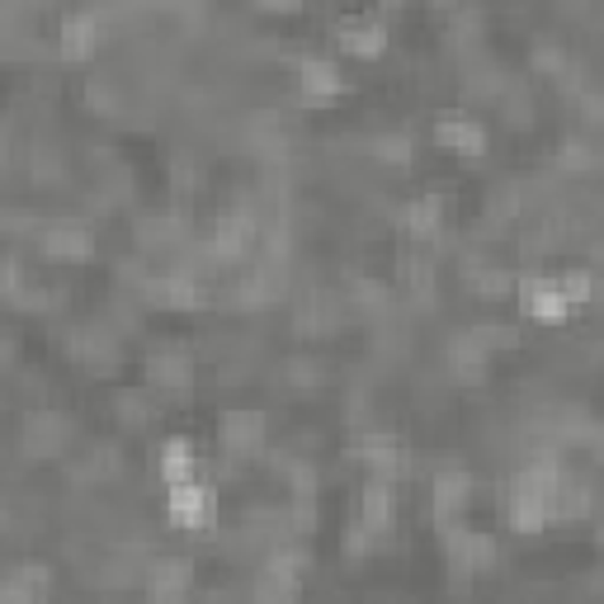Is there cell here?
Here are the masks:
<instances>
[{
	"label": "cell",
	"mask_w": 604,
	"mask_h": 604,
	"mask_svg": "<svg viewBox=\"0 0 604 604\" xmlns=\"http://www.w3.org/2000/svg\"><path fill=\"white\" fill-rule=\"evenodd\" d=\"M166 514H170L175 529H199V534H208V529L218 524V491L208 482H199V477L175 482L166 491Z\"/></svg>",
	"instance_id": "1"
},
{
	"label": "cell",
	"mask_w": 604,
	"mask_h": 604,
	"mask_svg": "<svg viewBox=\"0 0 604 604\" xmlns=\"http://www.w3.org/2000/svg\"><path fill=\"white\" fill-rule=\"evenodd\" d=\"M520 308H524V316L529 322H543V326H558V322H566L576 308L562 298V289H558V279H524L520 283Z\"/></svg>",
	"instance_id": "2"
},
{
	"label": "cell",
	"mask_w": 604,
	"mask_h": 604,
	"mask_svg": "<svg viewBox=\"0 0 604 604\" xmlns=\"http://www.w3.org/2000/svg\"><path fill=\"white\" fill-rule=\"evenodd\" d=\"M472 501V477L464 468H444L435 477V487H430V510H435V520L439 524H454L458 514H464V506Z\"/></svg>",
	"instance_id": "3"
},
{
	"label": "cell",
	"mask_w": 604,
	"mask_h": 604,
	"mask_svg": "<svg viewBox=\"0 0 604 604\" xmlns=\"http://www.w3.org/2000/svg\"><path fill=\"white\" fill-rule=\"evenodd\" d=\"M393 514H397L393 482H383V477H373V482L360 491V514H354V524L368 529L373 539H383L387 529H393Z\"/></svg>",
	"instance_id": "4"
},
{
	"label": "cell",
	"mask_w": 604,
	"mask_h": 604,
	"mask_svg": "<svg viewBox=\"0 0 604 604\" xmlns=\"http://www.w3.org/2000/svg\"><path fill=\"white\" fill-rule=\"evenodd\" d=\"M435 142L444 152H458V156H482L487 152V128L468 114H444L435 123Z\"/></svg>",
	"instance_id": "5"
},
{
	"label": "cell",
	"mask_w": 604,
	"mask_h": 604,
	"mask_svg": "<svg viewBox=\"0 0 604 604\" xmlns=\"http://www.w3.org/2000/svg\"><path fill=\"white\" fill-rule=\"evenodd\" d=\"M218 444H222V454H256L260 444H264V416L256 412H232V416H222L218 420Z\"/></svg>",
	"instance_id": "6"
},
{
	"label": "cell",
	"mask_w": 604,
	"mask_h": 604,
	"mask_svg": "<svg viewBox=\"0 0 604 604\" xmlns=\"http://www.w3.org/2000/svg\"><path fill=\"white\" fill-rule=\"evenodd\" d=\"M298 91H302V100L322 104V100H335L345 91V76H341V66L326 62V58H302L298 62Z\"/></svg>",
	"instance_id": "7"
},
{
	"label": "cell",
	"mask_w": 604,
	"mask_h": 604,
	"mask_svg": "<svg viewBox=\"0 0 604 604\" xmlns=\"http://www.w3.org/2000/svg\"><path fill=\"white\" fill-rule=\"evenodd\" d=\"M335 43H341L350 58L373 62V58H383L387 52V24L383 20H350V24L335 29Z\"/></svg>",
	"instance_id": "8"
},
{
	"label": "cell",
	"mask_w": 604,
	"mask_h": 604,
	"mask_svg": "<svg viewBox=\"0 0 604 604\" xmlns=\"http://www.w3.org/2000/svg\"><path fill=\"white\" fill-rule=\"evenodd\" d=\"M95 48H100V24H95V14H85V10L66 14L62 29H58V52H62V58H66V62H85Z\"/></svg>",
	"instance_id": "9"
},
{
	"label": "cell",
	"mask_w": 604,
	"mask_h": 604,
	"mask_svg": "<svg viewBox=\"0 0 604 604\" xmlns=\"http://www.w3.org/2000/svg\"><path fill=\"white\" fill-rule=\"evenodd\" d=\"M43 256L48 260H66V264H76L95 251V241H91V227H76V222H62V227H48L43 232Z\"/></svg>",
	"instance_id": "10"
},
{
	"label": "cell",
	"mask_w": 604,
	"mask_h": 604,
	"mask_svg": "<svg viewBox=\"0 0 604 604\" xmlns=\"http://www.w3.org/2000/svg\"><path fill=\"white\" fill-rule=\"evenodd\" d=\"M189 354L185 350H156L147 360V378L152 387H162V393H185L189 387Z\"/></svg>",
	"instance_id": "11"
},
{
	"label": "cell",
	"mask_w": 604,
	"mask_h": 604,
	"mask_svg": "<svg viewBox=\"0 0 604 604\" xmlns=\"http://www.w3.org/2000/svg\"><path fill=\"white\" fill-rule=\"evenodd\" d=\"M156 472H162L166 487L199 477V458H194V444H189V439H166L162 454H156Z\"/></svg>",
	"instance_id": "12"
},
{
	"label": "cell",
	"mask_w": 604,
	"mask_h": 604,
	"mask_svg": "<svg viewBox=\"0 0 604 604\" xmlns=\"http://www.w3.org/2000/svg\"><path fill=\"white\" fill-rule=\"evenodd\" d=\"M189 562L180 558H162V562H152V572H147V591L156 600H175V595H185L189 591Z\"/></svg>",
	"instance_id": "13"
},
{
	"label": "cell",
	"mask_w": 604,
	"mask_h": 604,
	"mask_svg": "<svg viewBox=\"0 0 604 604\" xmlns=\"http://www.w3.org/2000/svg\"><path fill=\"white\" fill-rule=\"evenodd\" d=\"M48 595V572H29V566H14L0 585V600H39Z\"/></svg>",
	"instance_id": "14"
},
{
	"label": "cell",
	"mask_w": 604,
	"mask_h": 604,
	"mask_svg": "<svg viewBox=\"0 0 604 604\" xmlns=\"http://www.w3.org/2000/svg\"><path fill=\"white\" fill-rule=\"evenodd\" d=\"M439 212H444L439 194H420V199L406 208V227H412L416 237H435L439 232Z\"/></svg>",
	"instance_id": "15"
},
{
	"label": "cell",
	"mask_w": 604,
	"mask_h": 604,
	"mask_svg": "<svg viewBox=\"0 0 604 604\" xmlns=\"http://www.w3.org/2000/svg\"><path fill=\"white\" fill-rule=\"evenodd\" d=\"M558 289H562V298H566V302H572V308L581 312L585 302L595 298V274H591V270H566V274L558 279Z\"/></svg>",
	"instance_id": "16"
},
{
	"label": "cell",
	"mask_w": 604,
	"mask_h": 604,
	"mask_svg": "<svg viewBox=\"0 0 604 604\" xmlns=\"http://www.w3.org/2000/svg\"><path fill=\"white\" fill-rule=\"evenodd\" d=\"M264 10H298V0H260Z\"/></svg>",
	"instance_id": "17"
},
{
	"label": "cell",
	"mask_w": 604,
	"mask_h": 604,
	"mask_svg": "<svg viewBox=\"0 0 604 604\" xmlns=\"http://www.w3.org/2000/svg\"><path fill=\"white\" fill-rule=\"evenodd\" d=\"M430 6H439V10H449V6H454V0H430Z\"/></svg>",
	"instance_id": "18"
}]
</instances>
